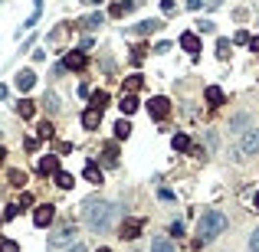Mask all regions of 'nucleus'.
<instances>
[{
  "instance_id": "obj_12",
  "label": "nucleus",
  "mask_w": 259,
  "mask_h": 252,
  "mask_svg": "<svg viewBox=\"0 0 259 252\" xmlns=\"http://www.w3.org/2000/svg\"><path fill=\"white\" fill-rule=\"evenodd\" d=\"M33 82H36L33 69H20V72H17V88H20V92H30V88H33Z\"/></svg>"
},
{
  "instance_id": "obj_33",
  "label": "nucleus",
  "mask_w": 259,
  "mask_h": 252,
  "mask_svg": "<svg viewBox=\"0 0 259 252\" xmlns=\"http://www.w3.org/2000/svg\"><path fill=\"white\" fill-rule=\"evenodd\" d=\"M249 252H259V230L249 236Z\"/></svg>"
},
{
  "instance_id": "obj_17",
  "label": "nucleus",
  "mask_w": 259,
  "mask_h": 252,
  "mask_svg": "<svg viewBox=\"0 0 259 252\" xmlns=\"http://www.w3.org/2000/svg\"><path fill=\"white\" fill-rule=\"evenodd\" d=\"M102 161H105V167H118V147H115V144H105Z\"/></svg>"
},
{
  "instance_id": "obj_26",
  "label": "nucleus",
  "mask_w": 259,
  "mask_h": 252,
  "mask_svg": "<svg viewBox=\"0 0 259 252\" xmlns=\"http://www.w3.org/2000/svg\"><path fill=\"white\" fill-rule=\"evenodd\" d=\"M216 56H220V59H227V56H230V40H223V36L216 40Z\"/></svg>"
},
{
  "instance_id": "obj_30",
  "label": "nucleus",
  "mask_w": 259,
  "mask_h": 252,
  "mask_svg": "<svg viewBox=\"0 0 259 252\" xmlns=\"http://www.w3.org/2000/svg\"><path fill=\"white\" fill-rule=\"evenodd\" d=\"M0 252H20V246L13 239H0Z\"/></svg>"
},
{
  "instance_id": "obj_23",
  "label": "nucleus",
  "mask_w": 259,
  "mask_h": 252,
  "mask_svg": "<svg viewBox=\"0 0 259 252\" xmlns=\"http://www.w3.org/2000/svg\"><path fill=\"white\" fill-rule=\"evenodd\" d=\"M141 85H144V76H138V72H135V76H128V79H125V92H138Z\"/></svg>"
},
{
  "instance_id": "obj_20",
  "label": "nucleus",
  "mask_w": 259,
  "mask_h": 252,
  "mask_svg": "<svg viewBox=\"0 0 259 252\" xmlns=\"http://www.w3.org/2000/svg\"><path fill=\"white\" fill-rule=\"evenodd\" d=\"M17 115H20V118H33V115H36V105H33L30 99L17 102Z\"/></svg>"
},
{
  "instance_id": "obj_41",
  "label": "nucleus",
  "mask_w": 259,
  "mask_h": 252,
  "mask_svg": "<svg viewBox=\"0 0 259 252\" xmlns=\"http://www.w3.org/2000/svg\"><path fill=\"white\" fill-rule=\"evenodd\" d=\"M187 10H200V0H187Z\"/></svg>"
},
{
  "instance_id": "obj_13",
  "label": "nucleus",
  "mask_w": 259,
  "mask_h": 252,
  "mask_svg": "<svg viewBox=\"0 0 259 252\" xmlns=\"http://www.w3.org/2000/svg\"><path fill=\"white\" fill-rule=\"evenodd\" d=\"M204 99L210 102V108H220V105H223V88H220V85H207Z\"/></svg>"
},
{
  "instance_id": "obj_42",
  "label": "nucleus",
  "mask_w": 259,
  "mask_h": 252,
  "mask_svg": "<svg viewBox=\"0 0 259 252\" xmlns=\"http://www.w3.org/2000/svg\"><path fill=\"white\" fill-rule=\"evenodd\" d=\"M82 3H86V7H98V3H102V0H82Z\"/></svg>"
},
{
  "instance_id": "obj_8",
  "label": "nucleus",
  "mask_w": 259,
  "mask_h": 252,
  "mask_svg": "<svg viewBox=\"0 0 259 252\" xmlns=\"http://www.w3.org/2000/svg\"><path fill=\"white\" fill-rule=\"evenodd\" d=\"M141 226H144V223H141V219H135V216H131V219H125V223H121V239H138V236H141Z\"/></svg>"
},
{
  "instance_id": "obj_7",
  "label": "nucleus",
  "mask_w": 259,
  "mask_h": 252,
  "mask_svg": "<svg viewBox=\"0 0 259 252\" xmlns=\"http://www.w3.org/2000/svg\"><path fill=\"white\" fill-rule=\"evenodd\" d=\"M86 63H89V59H86V53H82V49H72V53L63 59V66L72 69V72H82V69H86Z\"/></svg>"
},
{
  "instance_id": "obj_46",
  "label": "nucleus",
  "mask_w": 259,
  "mask_h": 252,
  "mask_svg": "<svg viewBox=\"0 0 259 252\" xmlns=\"http://www.w3.org/2000/svg\"><path fill=\"white\" fill-rule=\"evenodd\" d=\"M98 252H112V249H105V246H102V249H98Z\"/></svg>"
},
{
  "instance_id": "obj_28",
  "label": "nucleus",
  "mask_w": 259,
  "mask_h": 252,
  "mask_svg": "<svg viewBox=\"0 0 259 252\" xmlns=\"http://www.w3.org/2000/svg\"><path fill=\"white\" fill-rule=\"evenodd\" d=\"M10 184L13 187H23V184H26V174H23V170H10Z\"/></svg>"
},
{
  "instance_id": "obj_16",
  "label": "nucleus",
  "mask_w": 259,
  "mask_h": 252,
  "mask_svg": "<svg viewBox=\"0 0 259 252\" xmlns=\"http://www.w3.org/2000/svg\"><path fill=\"white\" fill-rule=\"evenodd\" d=\"M138 105H141V102L128 92V95H121V105H118V108H121V115H135V111H138Z\"/></svg>"
},
{
  "instance_id": "obj_2",
  "label": "nucleus",
  "mask_w": 259,
  "mask_h": 252,
  "mask_svg": "<svg viewBox=\"0 0 259 252\" xmlns=\"http://www.w3.org/2000/svg\"><path fill=\"white\" fill-rule=\"evenodd\" d=\"M230 226V219L220 213V210H204V216L197 219V239L200 242H210L216 236H223Z\"/></svg>"
},
{
  "instance_id": "obj_14",
  "label": "nucleus",
  "mask_w": 259,
  "mask_h": 252,
  "mask_svg": "<svg viewBox=\"0 0 259 252\" xmlns=\"http://www.w3.org/2000/svg\"><path fill=\"white\" fill-rule=\"evenodd\" d=\"M161 26H164L161 20H141L138 26H135V33H138V36H151V33H158Z\"/></svg>"
},
{
  "instance_id": "obj_32",
  "label": "nucleus",
  "mask_w": 259,
  "mask_h": 252,
  "mask_svg": "<svg viewBox=\"0 0 259 252\" xmlns=\"http://www.w3.org/2000/svg\"><path fill=\"white\" fill-rule=\"evenodd\" d=\"M108 13H112V17H125L128 10H125V3H112V10H108Z\"/></svg>"
},
{
  "instance_id": "obj_45",
  "label": "nucleus",
  "mask_w": 259,
  "mask_h": 252,
  "mask_svg": "<svg viewBox=\"0 0 259 252\" xmlns=\"http://www.w3.org/2000/svg\"><path fill=\"white\" fill-rule=\"evenodd\" d=\"M3 157H7V151H3V147H0V164H3Z\"/></svg>"
},
{
  "instance_id": "obj_39",
  "label": "nucleus",
  "mask_w": 259,
  "mask_h": 252,
  "mask_svg": "<svg viewBox=\"0 0 259 252\" xmlns=\"http://www.w3.org/2000/svg\"><path fill=\"white\" fill-rule=\"evenodd\" d=\"M66 252H86V246H82V242H72V246H69Z\"/></svg>"
},
{
  "instance_id": "obj_37",
  "label": "nucleus",
  "mask_w": 259,
  "mask_h": 252,
  "mask_svg": "<svg viewBox=\"0 0 259 252\" xmlns=\"http://www.w3.org/2000/svg\"><path fill=\"white\" fill-rule=\"evenodd\" d=\"M40 147V138H26V151H36Z\"/></svg>"
},
{
  "instance_id": "obj_6",
  "label": "nucleus",
  "mask_w": 259,
  "mask_h": 252,
  "mask_svg": "<svg viewBox=\"0 0 259 252\" xmlns=\"http://www.w3.org/2000/svg\"><path fill=\"white\" fill-rule=\"evenodd\" d=\"M56 216V207H49V203H43V207H36V213H33V223L40 226V230H46L49 223H53Z\"/></svg>"
},
{
  "instance_id": "obj_38",
  "label": "nucleus",
  "mask_w": 259,
  "mask_h": 252,
  "mask_svg": "<svg viewBox=\"0 0 259 252\" xmlns=\"http://www.w3.org/2000/svg\"><path fill=\"white\" fill-rule=\"evenodd\" d=\"M161 10L164 13H174V0H161Z\"/></svg>"
},
{
  "instance_id": "obj_10",
  "label": "nucleus",
  "mask_w": 259,
  "mask_h": 252,
  "mask_svg": "<svg viewBox=\"0 0 259 252\" xmlns=\"http://www.w3.org/2000/svg\"><path fill=\"white\" fill-rule=\"evenodd\" d=\"M36 170H40L43 177H56V170H59V157H56V154H46Z\"/></svg>"
},
{
  "instance_id": "obj_36",
  "label": "nucleus",
  "mask_w": 259,
  "mask_h": 252,
  "mask_svg": "<svg viewBox=\"0 0 259 252\" xmlns=\"http://www.w3.org/2000/svg\"><path fill=\"white\" fill-rule=\"evenodd\" d=\"M17 213H20V207H7V210H3V219H13Z\"/></svg>"
},
{
  "instance_id": "obj_19",
  "label": "nucleus",
  "mask_w": 259,
  "mask_h": 252,
  "mask_svg": "<svg viewBox=\"0 0 259 252\" xmlns=\"http://www.w3.org/2000/svg\"><path fill=\"white\" fill-rule=\"evenodd\" d=\"M171 147H174V151H190V138H187L184 131H177L171 138Z\"/></svg>"
},
{
  "instance_id": "obj_22",
  "label": "nucleus",
  "mask_w": 259,
  "mask_h": 252,
  "mask_svg": "<svg viewBox=\"0 0 259 252\" xmlns=\"http://www.w3.org/2000/svg\"><path fill=\"white\" fill-rule=\"evenodd\" d=\"M72 174H66V170H56V187H63V190H72Z\"/></svg>"
},
{
  "instance_id": "obj_27",
  "label": "nucleus",
  "mask_w": 259,
  "mask_h": 252,
  "mask_svg": "<svg viewBox=\"0 0 259 252\" xmlns=\"http://www.w3.org/2000/svg\"><path fill=\"white\" fill-rule=\"evenodd\" d=\"M144 53H148L144 46H135V49H131V63H135V66H141V63H144Z\"/></svg>"
},
{
  "instance_id": "obj_18",
  "label": "nucleus",
  "mask_w": 259,
  "mask_h": 252,
  "mask_svg": "<svg viewBox=\"0 0 259 252\" xmlns=\"http://www.w3.org/2000/svg\"><path fill=\"white\" fill-rule=\"evenodd\" d=\"M151 252H177V249H174V242L167 239V236H158V239L151 242Z\"/></svg>"
},
{
  "instance_id": "obj_40",
  "label": "nucleus",
  "mask_w": 259,
  "mask_h": 252,
  "mask_svg": "<svg viewBox=\"0 0 259 252\" xmlns=\"http://www.w3.org/2000/svg\"><path fill=\"white\" fill-rule=\"evenodd\" d=\"M249 49H253V53H259V36H253V40H249Z\"/></svg>"
},
{
  "instance_id": "obj_35",
  "label": "nucleus",
  "mask_w": 259,
  "mask_h": 252,
  "mask_svg": "<svg viewBox=\"0 0 259 252\" xmlns=\"http://www.w3.org/2000/svg\"><path fill=\"white\" fill-rule=\"evenodd\" d=\"M171 236H184V223H181V219L171 223Z\"/></svg>"
},
{
  "instance_id": "obj_9",
  "label": "nucleus",
  "mask_w": 259,
  "mask_h": 252,
  "mask_svg": "<svg viewBox=\"0 0 259 252\" xmlns=\"http://www.w3.org/2000/svg\"><path fill=\"white\" fill-rule=\"evenodd\" d=\"M98 125H102V108H89V111H82V128H86V131H95Z\"/></svg>"
},
{
  "instance_id": "obj_43",
  "label": "nucleus",
  "mask_w": 259,
  "mask_h": 252,
  "mask_svg": "<svg viewBox=\"0 0 259 252\" xmlns=\"http://www.w3.org/2000/svg\"><path fill=\"white\" fill-rule=\"evenodd\" d=\"M7 99V85H0V102Z\"/></svg>"
},
{
  "instance_id": "obj_31",
  "label": "nucleus",
  "mask_w": 259,
  "mask_h": 252,
  "mask_svg": "<svg viewBox=\"0 0 259 252\" xmlns=\"http://www.w3.org/2000/svg\"><path fill=\"white\" fill-rule=\"evenodd\" d=\"M197 26H200V33H213V30H216V23H213V20H200Z\"/></svg>"
},
{
  "instance_id": "obj_34",
  "label": "nucleus",
  "mask_w": 259,
  "mask_h": 252,
  "mask_svg": "<svg viewBox=\"0 0 259 252\" xmlns=\"http://www.w3.org/2000/svg\"><path fill=\"white\" fill-rule=\"evenodd\" d=\"M46 108H49V111H56V108H59V102H56V95H53V92L46 95Z\"/></svg>"
},
{
  "instance_id": "obj_4",
  "label": "nucleus",
  "mask_w": 259,
  "mask_h": 252,
  "mask_svg": "<svg viewBox=\"0 0 259 252\" xmlns=\"http://www.w3.org/2000/svg\"><path fill=\"white\" fill-rule=\"evenodd\" d=\"M239 151L246 154V157H253V154L259 151V128H249V131H243V141H239Z\"/></svg>"
},
{
  "instance_id": "obj_25",
  "label": "nucleus",
  "mask_w": 259,
  "mask_h": 252,
  "mask_svg": "<svg viewBox=\"0 0 259 252\" xmlns=\"http://www.w3.org/2000/svg\"><path fill=\"white\" fill-rule=\"evenodd\" d=\"M108 105V92H92V108H105Z\"/></svg>"
},
{
  "instance_id": "obj_21",
  "label": "nucleus",
  "mask_w": 259,
  "mask_h": 252,
  "mask_svg": "<svg viewBox=\"0 0 259 252\" xmlns=\"http://www.w3.org/2000/svg\"><path fill=\"white\" fill-rule=\"evenodd\" d=\"M86 180L89 184H102V167L98 164H86Z\"/></svg>"
},
{
  "instance_id": "obj_5",
  "label": "nucleus",
  "mask_w": 259,
  "mask_h": 252,
  "mask_svg": "<svg viewBox=\"0 0 259 252\" xmlns=\"http://www.w3.org/2000/svg\"><path fill=\"white\" fill-rule=\"evenodd\" d=\"M148 111H151V118L164 121V118H167V111H171V102L164 99V95H154V99L148 102Z\"/></svg>"
},
{
  "instance_id": "obj_24",
  "label": "nucleus",
  "mask_w": 259,
  "mask_h": 252,
  "mask_svg": "<svg viewBox=\"0 0 259 252\" xmlns=\"http://www.w3.org/2000/svg\"><path fill=\"white\" fill-rule=\"evenodd\" d=\"M128 134H131V125H128V121H125V118H121L118 125H115V138H118V141H125Z\"/></svg>"
},
{
  "instance_id": "obj_44",
  "label": "nucleus",
  "mask_w": 259,
  "mask_h": 252,
  "mask_svg": "<svg viewBox=\"0 0 259 252\" xmlns=\"http://www.w3.org/2000/svg\"><path fill=\"white\" fill-rule=\"evenodd\" d=\"M253 207H256V213H259V193H256V200H253Z\"/></svg>"
},
{
  "instance_id": "obj_11",
  "label": "nucleus",
  "mask_w": 259,
  "mask_h": 252,
  "mask_svg": "<svg viewBox=\"0 0 259 252\" xmlns=\"http://www.w3.org/2000/svg\"><path fill=\"white\" fill-rule=\"evenodd\" d=\"M181 46H184V53L197 56V53H200V36H197V33H181Z\"/></svg>"
},
{
  "instance_id": "obj_3",
  "label": "nucleus",
  "mask_w": 259,
  "mask_h": 252,
  "mask_svg": "<svg viewBox=\"0 0 259 252\" xmlns=\"http://www.w3.org/2000/svg\"><path fill=\"white\" fill-rule=\"evenodd\" d=\"M72 239H76V226H72V223H66V226L56 230V236H49V249H63V246H69Z\"/></svg>"
},
{
  "instance_id": "obj_29",
  "label": "nucleus",
  "mask_w": 259,
  "mask_h": 252,
  "mask_svg": "<svg viewBox=\"0 0 259 252\" xmlns=\"http://www.w3.org/2000/svg\"><path fill=\"white\" fill-rule=\"evenodd\" d=\"M36 131H40V138H53V125H49V121H40V128H36Z\"/></svg>"
},
{
  "instance_id": "obj_1",
  "label": "nucleus",
  "mask_w": 259,
  "mask_h": 252,
  "mask_svg": "<svg viewBox=\"0 0 259 252\" xmlns=\"http://www.w3.org/2000/svg\"><path fill=\"white\" fill-rule=\"evenodd\" d=\"M115 216H118V207L108 203V200H102V197H89L86 203H82V219H86V226L92 232H105Z\"/></svg>"
},
{
  "instance_id": "obj_15",
  "label": "nucleus",
  "mask_w": 259,
  "mask_h": 252,
  "mask_svg": "<svg viewBox=\"0 0 259 252\" xmlns=\"http://www.w3.org/2000/svg\"><path fill=\"white\" fill-rule=\"evenodd\" d=\"M102 23H105V13H89V17L79 20V26H82V30H98Z\"/></svg>"
}]
</instances>
